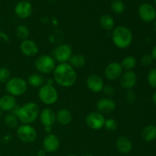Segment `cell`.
<instances>
[{
  "mask_svg": "<svg viewBox=\"0 0 156 156\" xmlns=\"http://www.w3.org/2000/svg\"><path fill=\"white\" fill-rule=\"evenodd\" d=\"M59 146H60V141L59 137L52 133L47 134L43 140V149L47 153L55 152L58 150Z\"/></svg>",
  "mask_w": 156,
  "mask_h": 156,
  "instance_id": "obj_13",
  "label": "cell"
},
{
  "mask_svg": "<svg viewBox=\"0 0 156 156\" xmlns=\"http://www.w3.org/2000/svg\"><path fill=\"white\" fill-rule=\"evenodd\" d=\"M40 121L44 126H52L56 123V113L51 108H44L40 112Z\"/></svg>",
  "mask_w": 156,
  "mask_h": 156,
  "instance_id": "obj_17",
  "label": "cell"
},
{
  "mask_svg": "<svg viewBox=\"0 0 156 156\" xmlns=\"http://www.w3.org/2000/svg\"><path fill=\"white\" fill-rule=\"evenodd\" d=\"M126 98L128 102H129V103H133L136 100V95L134 94V92H133L132 91H128L126 94Z\"/></svg>",
  "mask_w": 156,
  "mask_h": 156,
  "instance_id": "obj_35",
  "label": "cell"
},
{
  "mask_svg": "<svg viewBox=\"0 0 156 156\" xmlns=\"http://www.w3.org/2000/svg\"><path fill=\"white\" fill-rule=\"evenodd\" d=\"M34 66L40 74H49L54 70L56 61L52 56L43 54L37 58L34 62Z\"/></svg>",
  "mask_w": 156,
  "mask_h": 156,
  "instance_id": "obj_6",
  "label": "cell"
},
{
  "mask_svg": "<svg viewBox=\"0 0 156 156\" xmlns=\"http://www.w3.org/2000/svg\"><path fill=\"white\" fill-rule=\"evenodd\" d=\"M53 80L63 88H69L77 81V73L69 62L59 63L53 70Z\"/></svg>",
  "mask_w": 156,
  "mask_h": 156,
  "instance_id": "obj_1",
  "label": "cell"
},
{
  "mask_svg": "<svg viewBox=\"0 0 156 156\" xmlns=\"http://www.w3.org/2000/svg\"><path fill=\"white\" fill-rule=\"evenodd\" d=\"M153 28H154V30H155V33H156V21H155V23H154Z\"/></svg>",
  "mask_w": 156,
  "mask_h": 156,
  "instance_id": "obj_41",
  "label": "cell"
},
{
  "mask_svg": "<svg viewBox=\"0 0 156 156\" xmlns=\"http://www.w3.org/2000/svg\"><path fill=\"white\" fill-rule=\"evenodd\" d=\"M72 120H73L72 113L66 108L59 109L56 113V121H57L59 124L66 126L71 123Z\"/></svg>",
  "mask_w": 156,
  "mask_h": 156,
  "instance_id": "obj_21",
  "label": "cell"
},
{
  "mask_svg": "<svg viewBox=\"0 0 156 156\" xmlns=\"http://www.w3.org/2000/svg\"><path fill=\"white\" fill-rule=\"evenodd\" d=\"M123 69L120 62H112L108 64L105 69V76L110 81L119 79L123 74Z\"/></svg>",
  "mask_w": 156,
  "mask_h": 156,
  "instance_id": "obj_11",
  "label": "cell"
},
{
  "mask_svg": "<svg viewBox=\"0 0 156 156\" xmlns=\"http://www.w3.org/2000/svg\"><path fill=\"white\" fill-rule=\"evenodd\" d=\"M152 101H153V103L156 105V91L154 93L153 95H152Z\"/></svg>",
  "mask_w": 156,
  "mask_h": 156,
  "instance_id": "obj_40",
  "label": "cell"
},
{
  "mask_svg": "<svg viewBox=\"0 0 156 156\" xmlns=\"http://www.w3.org/2000/svg\"><path fill=\"white\" fill-rule=\"evenodd\" d=\"M153 57L151 54H145L143 57L141 58V64L143 66H149L152 65L153 62Z\"/></svg>",
  "mask_w": 156,
  "mask_h": 156,
  "instance_id": "obj_33",
  "label": "cell"
},
{
  "mask_svg": "<svg viewBox=\"0 0 156 156\" xmlns=\"http://www.w3.org/2000/svg\"><path fill=\"white\" fill-rule=\"evenodd\" d=\"M11 79V72L7 67L0 68V82L5 84Z\"/></svg>",
  "mask_w": 156,
  "mask_h": 156,
  "instance_id": "obj_30",
  "label": "cell"
},
{
  "mask_svg": "<svg viewBox=\"0 0 156 156\" xmlns=\"http://www.w3.org/2000/svg\"><path fill=\"white\" fill-rule=\"evenodd\" d=\"M105 120L106 119L101 113L98 111H92L86 116L85 122L87 126L91 129L98 130L104 127Z\"/></svg>",
  "mask_w": 156,
  "mask_h": 156,
  "instance_id": "obj_9",
  "label": "cell"
},
{
  "mask_svg": "<svg viewBox=\"0 0 156 156\" xmlns=\"http://www.w3.org/2000/svg\"><path fill=\"white\" fill-rule=\"evenodd\" d=\"M27 85H30L34 88H38L44 85V78L40 73H32L27 78Z\"/></svg>",
  "mask_w": 156,
  "mask_h": 156,
  "instance_id": "obj_23",
  "label": "cell"
},
{
  "mask_svg": "<svg viewBox=\"0 0 156 156\" xmlns=\"http://www.w3.org/2000/svg\"><path fill=\"white\" fill-rule=\"evenodd\" d=\"M68 62L74 69H80L85 65L86 59L83 55L80 53H76V54H73Z\"/></svg>",
  "mask_w": 156,
  "mask_h": 156,
  "instance_id": "obj_24",
  "label": "cell"
},
{
  "mask_svg": "<svg viewBox=\"0 0 156 156\" xmlns=\"http://www.w3.org/2000/svg\"><path fill=\"white\" fill-rule=\"evenodd\" d=\"M103 91L104 94H105L107 97L109 98L111 97V96H112L113 94L115 93V89H114L112 86H111V85H105V87H104L103 88V91Z\"/></svg>",
  "mask_w": 156,
  "mask_h": 156,
  "instance_id": "obj_34",
  "label": "cell"
},
{
  "mask_svg": "<svg viewBox=\"0 0 156 156\" xmlns=\"http://www.w3.org/2000/svg\"><path fill=\"white\" fill-rule=\"evenodd\" d=\"M112 41L114 45L119 49L128 48L131 45L133 39V33L129 28L125 26H118L112 30Z\"/></svg>",
  "mask_w": 156,
  "mask_h": 156,
  "instance_id": "obj_3",
  "label": "cell"
},
{
  "mask_svg": "<svg viewBox=\"0 0 156 156\" xmlns=\"http://www.w3.org/2000/svg\"><path fill=\"white\" fill-rule=\"evenodd\" d=\"M44 130L47 133V134L51 133L52 132V126H47V127H44Z\"/></svg>",
  "mask_w": 156,
  "mask_h": 156,
  "instance_id": "obj_39",
  "label": "cell"
},
{
  "mask_svg": "<svg viewBox=\"0 0 156 156\" xmlns=\"http://www.w3.org/2000/svg\"><path fill=\"white\" fill-rule=\"evenodd\" d=\"M117 122L114 118H108L105 120L104 127L108 131H114L117 129Z\"/></svg>",
  "mask_w": 156,
  "mask_h": 156,
  "instance_id": "obj_31",
  "label": "cell"
},
{
  "mask_svg": "<svg viewBox=\"0 0 156 156\" xmlns=\"http://www.w3.org/2000/svg\"><path fill=\"white\" fill-rule=\"evenodd\" d=\"M17 136L24 143H31L36 140L37 133L30 124H22L17 128Z\"/></svg>",
  "mask_w": 156,
  "mask_h": 156,
  "instance_id": "obj_7",
  "label": "cell"
},
{
  "mask_svg": "<svg viewBox=\"0 0 156 156\" xmlns=\"http://www.w3.org/2000/svg\"><path fill=\"white\" fill-rule=\"evenodd\" d=\"M52 54L55 61H57L59 63H65L68 62L73 56V49L71 46L67 44H59L55 47Z\"/></svg>",
  "mask_w": 156,
  "mask_h": 156,
  "instance_id": "obj_8",
  "label": "cell"
},
{
  "mask_svg": "<svg viewBox=\"0 0 156 156\" xmlns=\"http://www.w3.org/2000/svg\"><path fill=\"white\" fill-rule=\"evenodd\" d=\"M17 106V101L15 97L11 94H6L0 98V110L4 112H12Z\"/></svg>",
  "mask_w": 156,
  "mask_h": 156,
  "instance_id": "obj_19",
  "label": "cell"
},
{
  "mask_svg": "<svg viewBox=\"0 0 156 156\" xmlns=\"http://www.w3.org/2000/svg\"><path fill=\"white\" fill-rule=\"evenodd\" d=\"M18 117L13 114H9L5 117L4 123L6 126L10 129H15L18 126Z\"/></svg>",
  "mask_w": 156,
  "mask_h": 156,
  "instance_id": "obj_28",
  "label": "cell"
},
{
  "mask_svg": "<svg viewBox=\"0 0 156 156\" xmlns=\"http://www.w3.org/2000/svg\"><path fill=\"white\" fill-rule=\"evenodd\" d=\"M98 111L103 114H108L116 109V103L110 98H103L98 101L96 104Z\"/></svg>",
  "mask_w": 156,
  "mask_h": 156,
  "instance_id": "obj_18",
  "label": "cell"
},
{
  "mask_svg": "<svg viewBox=\"0 0 156 156\" xmlns=\"http://www.w3.org/2000/svg\"><path fill=\"white\" fill-rule=\"evenodd\" d=\"M138 15L144 22H152L156 18V10L152 5L143 3L138 8Z\"/></svg>",
  "mask_w": 156,
  "mask_h": 156,
  "instance_id": "obj_10",
  "label": "cell"
},
{
  "mask_svg": "<svg viewBox=\"0 0 156 156\" xmlns=\"http://www.w3.org/2000/svg\"><path fill=\"white\" fill-rule=\"evenodd\" d=\"M33 6L29 1L22 0L15 5V13L21 19H26L31 15Z\"/></svg>",
  "mask_w": 156,
  "mask_h": 156,
  "instance_id": "obj_12",
  "label": "cell"
},
{
  "mask_svg": "<svg viewBox=\"0 0 156 156\" xmlns=\"http://www.w3.org/2000/svg\"><path fill=\"white\" fill-rule=\"evenodd\" d=\"M111 9L114 13L120 15L125 12L126 6L121 0H113L111 3Z\"/></svg>",
  "mask_w": 156,
  "mask_h": 156,
  "instance_id": "obj_27",
  "label": "cell"
},
{
  "mask_svg": "<svg viewBox=\"0 0 156 156\" xmlns=\"http://www.w3.org/2000/svg\"><path fill=\"white\" fill-rule=\"evenodd\" d=\"M83 156H94V155H92V154H86V155H85Z\"/></svg>",
  "mask_w": 156,
  "mask_h": 156,
  "instance_id": "obj_42",
  "label": "cell"
},
{
  "mask_svg": "<svg viewBox=\"0 0 156 156\" xmlns=\"http://www.w3.org/2000/svg\"><path fill=\"white\" fill-rule=\"evenodd\" d=\"M38 97L40 101L44 105H52L58 100V91L53 85L44 84L40 88L38 91Z\"/></svg>",
  "mask_w": 156,
  "mask_h": 156,
  "instance_id": "obj_5",
  "label": "cell"
},
{
  "mask_svg": "<svg viewBox=\"0 0 156 156\" xmlns=\"http://www.w3.org/2000/svg\"><path fill=\"white\" fill-rule=\"evenodd\" d=\"M27 82L21 77H12L5 83V90L9 94L18 97L27 91Z\"/></svg>",
  "mask_w": 156,
  "mask_h": 156,
  "instance_id": "obj_4",
  "label": "cell"
},
{
  "mask_svg": "<svg viewBox=\"0 0 156 156\" xmlns=\"http://www.w3.org/2000/svg\"><path fill=\"white\" fill-rule=\"evenodd\" d=\"M137 82V75L133 70L125 71L120 78V83L122 88L130 90L133 88Z\"/></svg>",
  "mask_w": 156,
  "mask_h": 156,
  "instance_id": "obj_16",
  "label": "cell"
},
{
  "mask_svg": "<svg viewBox=\"0 0 156 156\" xmlns=\"http://www.w3.org/2000/svg\"><path fill=\"white\" fill-rule=\"evenodd\" d=\"M116 148L120 153L128 154L132 151L133 143L126 136H119L116 140Z\"/></svg>",
  "mask_w": 156,
  "mask_h": 156,
  "instance_id": "obj_20",
  "label": "cell"
},
{
  "mask_svg": "<svg viewBox=\"0 0 156 156\" xmlns=\"http://www.w3.org/2000/svg\"><path fill=\"white\" fill-rule=\"evenodd\" d=\"M142 138L146 142H152L156 139V126L148 125L145 126L141 133Z\"/></svg>",
  "mask_w": 156,
  "mask_h": 156,
  "instance_id": "obj_22",
  "label": "cell"
},
{
  "mask_svg": "<svg viewBox=\"0 0 156 156\" xmlns=\"http://www.w3.org/2000/svg\"><path fill=\"white\" fill-rule=\"evenodd\" d=\"M100 24L106 30H113L115 25L114 18L110 15H103L100 18Z\"/></svg>",
  "mask_w": 156,
  "mask_h": 156,
  "instance_id": "obj_25",
  "label": "cell"
},
{
  "mask_svg": "<svg viewBox=\"0 0 156 156\" xmlns=\"http://www.w3.org/2000/svg\"><path fill=\"white\" fill-rule=\"evenodd\" d=\"M137 63L136 59L133 56H127L123 58L121 61L122 68L125 71H130L136 67Z\"/></svg>",
  "mask_w": 156,
  "mask_h": 156,
  "instance_id": "obj_26",
  "label": "cell"
},
{
  "mask_svg": "<svg viewBox=\"0 0 156 156\" xmlns=\"http://www.w3.org/2000/svg\"><path fill=\"white\" fill-rule=\"evenodd\" d=\"M20 50L24 56L27 57H33L38 53L39 47L33 40L26 39L22 41L20 44Z\"/></svg>",
  "mask_w": 156,
  "mask_h": 156,
  "instance_id": "obj_15",
  "label": "cell"
},
{
  "mask_svg": "<svg viewBox=\"0 0 156 156\" xmlns=\"http://www.w3.org/2000/svg\"><path fill=\"white\" fill-rule=\"evenodd\" d=\"M12 114L16 116L22 124H31L39 117L40 110L36 103L27 102L21 107H15Z\"/></svg>",
  "mask_w": 156,
  "mask_h": 156,
  "instance_id": "obj_2",
  "label": "cell"
},
{
  "mask_svg": "<svg viewBox=\"0 0 156 156\" xmlns=\"http://www.w3.org/2000/svg\"><path fill=\"white\" fill-rule=\"evenodd\" d=\"M154 2H155V5H156V0H154Z\"/></svg>",
  "mask_w": 156,
  "mask_h": 156,
  "instance_id": "obj_44",
  "label": "cell"
},
{
  "mask_svg": "<svg viewBox=\"0 0 156 156\" xmlns=\"http://www.w3.org/2000/svg\"><path fill=\"white\" fill-rule=\"evenodd\" d=\"M67 156H77V155H68Z\"/></svg>",
  "mask_w": 156,
  "mask_h": 156,
  "instance_id": "obj_43",
  "label": "cell"
},
{
  "mask_svg": "<svg viewBox=\"0 0 156 156\" xmlns=\"http://www.w3.org/2000/svg\"><path fill=\"white\" fill-rule=\"evenodd\" d=\"M147 81L152 88H156V68L152 69L147 75Z\"/></svg>",
  "mask_w": 156,
  "mask_h": 156,
  "instance_id": "obj_32",
  "label": "cell"
},
{
  "mask_svg": "<svg viewBox=\"0 0 156 156\" xmlns=\"http://www.w3.org/2000/svg\"><path fill=\"white\" fill-rule=\"evenodd\" d=\"M47 152L44 150V149H41V150L38 151L37 152V156H47Z\"/></svg>",
  "mask_w": 156,
  "mask_h": 156,
  "instance_id": "obj_37",
  "label": "cell"
},
{
  "mask_svg": "<svg viewBox=\"0 0 156 156\" xmlns=\"http://www.w3.org/2000/svg\"><path fill=\"white\" fill-rule=\"evenodd\" d=\"M16 34L20 39H21L22 41L26 39H28V37L30 35V31H29V29L27 28V27H26L25 25H18L16 28Z\"/></svg>",
  "mask_w": 156,
  "mask_h": 156,
  "instance_id": "obj_29",
  "label": "cell"
},
{
  "mask_svg": "<svg viewBox=\"0 0 156 156\" xmlns=\"http://www.w3.org/2000/svg\"><path fill=\"white\" fill-rule=\"evenodd\" d=\"M0 39H2V41H9V38L8 37L7 34H5V33H3L2 31H0Z\"/></svg>",
  "mask_w": 156,
  "mask_h": 156,
  "instance_id": "obj_36",
  "label": "cell"
},
{
  "mask_svg": "<svg viewBox=\"0 0 156 156\" xmlns=\"http://www.w3.org/2000/svg\"><path fill=\"white\" fill-rule=\"evenodd\" d=\"M86 85L93 93H100L103 91L105 82L103 79L98 75H90L86 79Z\"/></svg>",
  "mask_w": 156,
  "mask_h": 156,
  "instance_id": "obj_14",
  "label": "cell"
},
{
  "mask_svg": "<svg viewBox=\"0 0 156 156\" xmlns=\"http://www.w3.org/2000/svg\"><path fill=\"white\" fill-rule=\"evenodd\" d=\"M151 55H152V56L153 57V59H155V60H156V46H155V47L152 48Z\"/></svg>",
  "mask_w": 156,
  "mask_h": 156,
  "instance_id": "obj_38",
  "label": "cell"
}]
</instances>
